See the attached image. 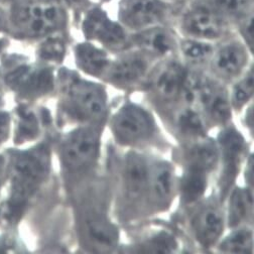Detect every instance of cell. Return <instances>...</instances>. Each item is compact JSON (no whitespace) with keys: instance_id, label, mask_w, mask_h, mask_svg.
Returning <instances> with one entry per match:
<instances>
[{"instance_id":"d590c367","label":"cell","mask_w":254,"mask_h":254,"mask_svg":"<svg viewBox=\"0 0 254 254\" xmlns=\"http://www.w3.org/2000/svg\"><path fill=\"white\" fill-rule=\"evenodd\" d=\"M4 174H5V160L3 156H0V189L4 181Z\"/></svg>"},{"instance_id":"8992f818","label":"cell","mask_w":254,"mask_h":254,"mask_svg":"<svg viewBox=\"0 0 254 254\" xmlns=\"http://www.w3.org/2000/svg\"><path fill=\"white\" fill-rule=\"evenodd\" d=\"M65 108L78 120H93L101 117L106 108L104 90L94 83L73 80L66 91Z\"/></svg>"},{"instance_id":"ac0fdd59","label":"cell","mask_w":254,"mask_h":254,"mask_svg":"<svg viewBox=\"0 0 254 254\" xmlns=\"http://www.w3.org/2000/svg\"><path fill=\"white\" fill-rule=\"evenodd\" d=\"M185 75L186 71L178 61L168 62L156 77L155 90L165 99L176 98L180 94Z\"/></svg>"},{"instance_id":"30bf717a","label":"cell","mask_w":254,"mask_h":254,"mask_svg":"<svg viewBox=\"0 0 254 254\" xmlns=\"http://www.w3.org/2000/svg\"><path fill=\"white\" fill-rule=\"evenodd\" d=\"M177 40L170 24L157 25L130 34V47L148 54L150 57H167L178 50Z\"/></svg>"},{"instance_id":"d6a6232c","label":"cell","mask_w":254,"mask_h":254,"mask_svg":"<svg viewBox=\"0 0 254 254\" xmlns=\"http://www.w3.org/2000/svg\"><path fill=\"white\" fill-rule=\"evenodd\" d=\"M9 4L0 1V34H8Z\"/></svg>"},{"instance_id":"3957f363","label":"cell","mask_w":254,"mask_h":254,"mask_svg":"<svg viewBox=\"0 0 254 254\" xmlns=\"http://www.w3.org/2000/svg\"><path fill=\"white\" fill-rule=\"evenodd\" d=\"M174 22L184 38L211 43L224 40L232 30L211 0H185L178 7Z\"/></svg>"},{"instance_id":"ffe728a7","label":"cell","mask_w":254,"mask_h":254,"mask_svg":"<svg viewBox=\"0 0 254 254\" xmlns=\"http://www.w3.org/2000/svg\"><path fill=\"white\" fill-rule=\"evenodd\" d=\"M219 152L214 142L201 139L190 147L188 151V161L190 168L208 172L214 169L218 163Z\"/></svg>"},{"instance_id":"484cf974","label":"cell","mask_w":254,"mask_h":254,"mask_svg":"<svg viewBox=\"0 0 254 254\" xmlns=\"http://www.w3.org/2000/svg\"><path fill=\"white\" fill-rule=\"evenodd\" d=\"M39 133V123L36 114L27 109H18V120L16 123L15 138L16 142L21 143L35 138Z\"/></svg>"},{"instance_id":"2e32d148","label":"cell","mask_w":254,"mask_h":254,"mask_svg":"<svg viewBox=\"0 0 254 254\" xmlns=\"http://www.w3.org/2000/svg\"><path fill=\"white\" fill-rule=\"evenodd\" d=\"M149 172L144 158L137 153H130L126 158L124 183L128 196L132 199L141 197L149 184Z\"/></svg>"},{"instance_id":"4fadbf2b","label":"cell","mask_w":254,"mask_h":254,"mask_svg":"<svg viewBox=\"0 0 254 254\" xmlns=\"http://www.w3.org/2000/svg\"><path fill=\"white\" fill-rule=\"evenodd\" d=\"M199 101L210 115L219 123H225L230 119V102L225 89L212 81H202Z\"/></svg>"},{"instance_id":"9a60e30c","label":"cell","mask_w":254,"mask_h":254,"mask_svg":"<svg viewBox=\"0 0 254 254\" xmlns=\"http://www.w3.org/2000/svg\"><path fill=\"white\" fill-rule=\"evenodd\" d=\"M193 225L199 242L204 246H211L223 232V214L217 207L208 206L198 213Z\"/></svg>"},{"instance_id":"60d3db41","label":"cell","mask_w":254,"mask_h":254,"mask_svg":"<svg viewBox=\"0 0 254 254\" xmlns=\"http://www.w3.org/2000/svg\"><path fill=\"white\" fill-rule=\"evenodd\" d=\"M14 1H15V0H14Z\"/></svg>"},{"instance_id":"8fae6325","label":"cell","mask_w":254,"mask_h":254,"mask_svg":"<svg viewBox=\"0 0 254 254\" xmlns=\"http://www.w3.org/2000/svg\"><path fill=\"white\" fill-rule=\"evenodd\" d=\"M248 51H250L249 48L240 39L225 40L214 49L211 57L213 69L222 77L237 76L246 66Z\"/></svg>"},{"instance_id":"e0dca14e","label":"cell","mask_w":254,"mask_h":254,"mask_svg":"<svg viewBox=\"0 0 254 254\" xmlns=\"http://www.w3.org/2000/svg\"><path fill=\"white\" fill-rule=\"evenodd\" d=\"M74 53L79 68L93 76L104 74L111 64L107 53L92 42L86 41L76 45Z\"/></svg>"},{"instance_id":"f35d334b","label":"cell","mask_w":254,"mask_h":254,"mask_svg":"<svg viewBox=\"0 0 254 254\" xmlns=\"http://www.w3.org/2000/svg\"><path fill=\"white\" fill-rule=\"evenodd\" d=\"M166 1H169L172 3H181V2L185 1V0H166Z\"/></svg>"},{"instance_id":"5bb4252c","label":"cell","mask_w":254,"mask_h":254,"mask_svg":"<svg viewBox=\"0 0 254 254\" xmlns=\"http://www.w3.org/2000/svg\"><path fill=\"white\" fill-rule=\"evenodd\" d=\"M84 234L88 244L96 251H111L118 241L116 228L108 220L97 215L85 220Z\"/></svg>"},{"instance_id":"f546056e","label":"cell","mask_w":254,"mask_h":254,"mask_svg":"<svg viewBox=\"0 0 254 254\" xmlns=\"http://www.w3.org/2000/svg\"><path fill=\"white\" fill-rule=\"evenodd\" d=\"M203 79L195 73H187L185 75L180 94L184 101L189 104L193 105L199 101V94L202 85Z\"/></svg>"},{"instance_id":"603a6c76","label":"cell","mask_w":254,"mask_h":254,"mask_svg":"<svg viewBox=\"0 0 254 254\" xmlns=\"http://www.w3.org/2000/svg\"><path fill=\"white\" fill-rule=\"evenodd\" d=\"M207 188L206 172L189 168L182 181V194L186 202L192 203L200 199Z\"/></svg>"},{"instance_id":"d4e9b609","label":"cell","mask_w":254,"mask_h":254,"mask_svg":"<svg viewBox=\"0 0 254 254\" xmlns=\"http://www.w3.org/2000/svg\"><path fill=\"white\" fill-rule=\"evenodd\" d=\"M252 195L242 189H236L232 193L229 207V225L236 226L250 213Z\"/></svg>"},{"instance_id":"83f0119b","label":"cell","mask_w":254,"mask_h":254,"mask_svg":"<svg viewBox=\"0 0 254 254\" xmlns=\"http://www.w3.org/2000/svg\"><path fill=\"white\" fill-rule=\"evenodd\" d=\"M220 250L227 253H252L253 234L249 229H240L231 233L221 243Z\"/></svg>"},{"instance_id":"4dcf8cb0","label":"cell","mask_w":254,"mask_h":254,"mask_svg":"<svg viewBox=\"0 0 254 254\" xmlns=\"http://www.w3.org/2000/svg\"><path fill=\"white\" fill-rule=\"evenodd\" d=\"M177 248L175 237L169 233L162 232L144 241L140 246V251L143 252H173Z\"/></svg>"},{"instance_id":"7c38bea8","label":"cell","mask_w":254,"mask_h":254,"mask_svg":"<svg viewBox=\"0 0 254 254\" xmlns=\"http://www.w3.org/2000/svg\"><path fill=\"white\" fill-rule=\"evenodd\" d=\"M148 54L136 49L132 53H125L108 68L110 81L117 85H131L138 81L148 68Z\"/></svg>"},{"instance_id":"4316f807","label":"cell","mask_w":254,"mask_h":254,"mask_svg":"<svg viewBox=\"0 0 254 254\" xmlns=\"http://www.w3.org/2000/svg\"><path fill=\"white\" fill-rule=\"evenodd\" d=\"M38 54L44 61L62 62L66 54V43L63 38V34L53 35L41 40Z\"/></svg>"},{"instance_id":"1f68e13d","label":"cell","mask_w":254,"mask_h":254,"mask_svg":"<svg viewBox=\"0 0 254 254\" xmlns=\"http://www.w3.org/2000/svg\"><path fill=\"white\" fill-rule=\"evenodd\" d=\"M253 95V73L250 70L246 76L240 80L234 87L233 91V104L240 108L244 106Z\"/></svg>"},{"instance_id":"ab89813d","label":"cell","mask_w":254,"mask_h":254,"mask_svg":"<svg viewBox=\"0 0 254 254\" xmlns=\"http://www.w3.org/2000/svg\"><path fill=\"white\" fill-rule=\"evenodd\" d=\"M2 103V93H1V90H0V105H1Z\"/></svg>"},{"instance_id":"8d00e7d4","label":"cell","mask_w":254,"mask_h":254,"mask_svg":"<svg viewBox=\"0 0 254 254\" xmlns=\"http://www.w3.org/2000/svg\"><path fill=\"white\" fill-rule=\"evenodd\" d=\"M92 3H96V4H100V5H107V4H111L113 3L114 1H116V0H91Z\"/></svg>"},{"instance_id":"ba28073f","label":"cell","mask_w":254,"mask_h":254,"mask_svg":"<svg viewBox=\"0 0 254 254\" xmlns=\"http://www.w3.org/2000/svg\"><path fill=\"white\" fill-rule=\"evenodd\" d=\"M112 127L114 135L120 143L133 144L147 139L152 134L154 122L143 108L128 104L116 113Z\"/></svg>"},{"instance_id":"5b68a950","label":"cell","mask_w":254,"mask_h":254,"mask_svg":"<svg viewBox=\"0 0 254 254\" xmlns=\"http://www.w3.org/2000/svg\"><path fill=\"white\" fill-rule=\"evenodd\" d=\"M79 16L86 41L113 51H123L130 47V34L109 15L105 6L92 3Z\"/></svg>"},{"instance_id":"74e56055","label":"cell","mask_w":254,"mask_h":254,"mask_svg":"<svg viewBox=\"0 0 254 254\" xmlns=\"http://www.w3.org/2000/svg\"><path fill=\"white\" fill-rule=\"evenodd\" d=\"M6 46V40L4 38H0V54H1Z\"/></svg>"},{"instance_id":"d6986e66","label":"cell","mask_w":254,"mask_h":254,"mask_svg":"<svg viewBox=\"0 0 254 254\" xmlns=\"http://www.w3.org/2000/svg\"><path fill=\"white\" fill-rule=\"evenodd\" d=\"M220 138L225 160L224 180L226 183H229L232 181L236 172L238 160L243 149V139L239 133L232 129L224 131Z\"/></svg>"},{"instance_id":"9c48e42d","label":"cell","mask_w":254,"mask_h":254,"mask_svg":"<svg viewBox=\"0 0 254 254\" xmlns=\"http://www.w3.org/2000/svg\"><path fill=\"white\" fill-rule=\"evenodd\" d=\"M99 146L100 138L96 129L92 127L77 129L63 143L64 164L72 171L84 170L96 160Z\"/></svg>"},{"instance_id":"7a4b0ae2","label":"cell","mask_w":254,"mask_h":254,"mask_svg":"<svg viewBox=\"0 0 254 254\" xmlns=\"http://www.w3.org/2000/svg\"><path fill=\"white\" fill-rule=\"evenodd\" d=\"M50 170V153L45 145L17 152L9 168L10 200L0 211L2 223H13L45 182Z\"/></svg>"},{"instance_id":"6da1fadb","label":"cell","mask_w":254,"mask_h":254,"mask_svg":"<svg viewBox=\"0 0 254 254\" xmlns=\"http://www.w3.org/2000/svg\"><path fill=\"white\" fill-rule=\"evenodd\" d=\"M72 14L66 0H15L9 4L8 35L19 40L41 41L64 34Z\"/></svg>"},{"instance_id":"e575fe53","label":"cell","mask_w":254,"mask_h":254,"mask_svg":"<svg viewBox=\"0 0 254 254\" xmlns=\"http://www.w3.org/2000/svg\"><path fill=\"white\" fill-rule=\"evenodd\" d=\"M66 2L71 7L73 13H78L79 15L85 8L92 4L91 0H66Z\"/></svg>"},{"instance_id":"836d02e7","label":"cell","mask_w":254,"mask_h":254,"mask_svg":"<svg viewBox=\"0 0 254 254\" xmlns=\"http://www.w3.org/2000/svg\"><path fill=\"white\" fill-rule=\"evenodd\" d=\"M10 117L7 113H0V144L3 143L9 134Z\"/></svg>"},{"instance_id":"52a82bcc","label":"cell","mask_w":254,"mask_h":254,"mask_svg":"<svg viewBox=\"0 0 254 254\" xmlns=\"http://www.w3.org/2000/svg\"><path fill=\"white\" fill-rule=\"evenodd\" d=\"M5 69L3 79L6 85L24 96L37 97L53 89L54 78L49 68L12 64Z\"/></svg>"},{"instance_id":"44dd1931","label":"cell","mask_w":254,"mask_h":254,"mask_svg":"<svg viewBox=\"0 0 254 254\" xmlns=\"http://www.w3.org/2000/svg\"><path fill=\"white\" fill-rule=\"evenodd\" d=\"M228 20L232 29L242 20L253 16L254 0H211Z\"/></svg>"},{"instance_id":"277c9868","label":"cell","mask_w":254,"mask_h":254,"mask_svg":"<svg viewBox=\"0 0 254 254\" xmlns=\"http://www.w3.org/2000/svg\"><path fill=\"white\" fill-rule=\"evenodd\" d=\"M116 19L129 34L174 21L180 3L166 0H116Z\"/></svg>"},{"instance_id":"7402d4cb","label":"cell","mask_w":254,"mask_h":254,"mask_svg":"<svg viewBox=\"0 0 254 254\" xmlns=\"http://www.w3.org/2000/svg\"><path fill=\"white\" fill-rule=\"evenodd\" d=\"M152 194L156 201L167 203L170 200L174 189V173L170 165L162 163L155 167L151 177L149 176V184Z\"/></svg>"},{"instance_id":"cb8c5ba5","label":"cell","mask_w":254,"mask_h":254,"mask_svg":"<svg viewBox=\"0 0 254 254\" xmlns=\"http://www.w3.org/2000/svg\"><path fill=\"white\" fill-rule=\"evenodd\" d=\"M178 49L186 59L193 62H202L212 57L215 46L214 43L207 41L183 38L179 41Z\"/></svg>"},{"instance_id":"f1b7e54d","label":"cell","mask_w":254,"mask_h":254,"mask_svg":"<svg viewBox=\"0 0 254 254\" xmlns=\"http://www.w3.org/2000/svg\"><path fill=\"white\" fill-rule=\"evenodd\" d=\"M179 125L184 133L193 136H201L205 132L203 119L193 109H186L180 114Z\"/></svg>"}]
</instances>
